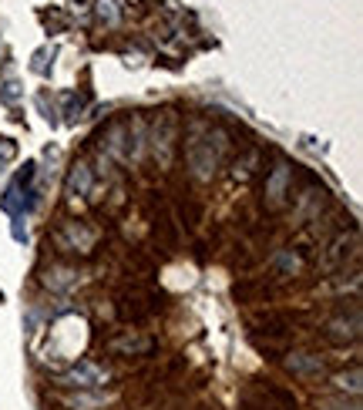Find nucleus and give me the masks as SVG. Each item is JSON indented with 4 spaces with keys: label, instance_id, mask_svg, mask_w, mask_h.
<instances>
[{
    "label": "nucleus",
    "instance_id": "nucleus-5",
    "mask_svg": "<svg viewBox=\"0 0 363 410\" xmlns=\"http://www.w3.org/2000/svg\"><path fill=\"white\" fill-rule=\"evenodd\" d=\"M357 336H360V309H353L350 319H347V313H340V316H333L326 323V340L336 343V347H347Z\"/></svg>",
    "mask_w": 363,
    "mask_h": 410
},
{
    "label": "nucleus",
    "instance_id": "nucleus-8",
    "mask_svg": "<svg viewBox=\"0 0 363 410\" xmlns=\"http://www.w3.org/2000/svg\"><path fill=\"white\" fill-rule=\"evenodd\" d=\"M286 370L289 373H296V377H319L326 366H323V360L313 357V353H289Z\"/></svg>",
    "mask_w": 363,
    "mask_h": 410
},
{
    "label": "nucleus",
    "instance_id": "nucleus-15",
    "mask_svg": "<svg viewBox=\"0 0 363 410\" xmlns=\"http://www.w3.org/2000/svg\"><path fill=\"white\" fill-rule=\"evenodd\" d=\"M300 256H293V252H283V256H279V269H283V273H300Z\"/></svg>",
    "mask_w": 363,
    "mask_h": 410
},
{
    "label": "nucleus",
    "instance_id": "nucleus-3",
    "mask_svg": "<svg viewBox=\"0 0 363 410\" xmlns=\"http://www.w3.org/2000/svg\"><path fill=\"white\" fill-rule=\"evenodd\" d=\"M158 306H162V300H158L151 289H128V293H121L118 296V313L125 319H132V323L151 316Z\"/></svg>",
    "mask_w": 363,
    "mask_h": 410
},
{
    "label": "nucleus",
    "instance_id": "nucleus-4",
    "mask_svg": "<svg viewBox=\"0 0 363 410\" xmlns=\"http://www.w3.org/2000/svg\"><path fill=\"white\" fill-rule=\"evenodd\" d=\"M111 373H108L105 366L91 364V360H81L77 366H71L68 373H60V383L64 387H81V390H91V387H105Z\"/></svg>",
    "mask_w": 363,
    "mask_h": 410
},
{
    "label": "nucleus",
    "instance_id": "nucleus-13",
    "mask_svg": "<svg viewBox=\"0 0 363 410\" xmlns=\"http://www.w3.org/2000/svg\"><path fill=\"white\" fill-rule=\"evenodd\" d=\"M360 366H353V370H350V373H340V377H336V387H340V390H343V394H360Z\"/></svg>",
    "mask_w": 363,
    "mask_h": 410
},
{
    "label": "nucleus",
    "instance_id": "nucleus-17",
    "mask_svg": "<svg viewBox=\"0 0 363 410\" xmlns=\"http://www.w3.org/2000/svg\"><path fill=\"white\" fill-rule=\"evenodd\" d=\"M17 98V81H7L4 84V101H14Z\"/></svg>",
    "mask_w": 363,
    "mask_h": 410
},
{
    "label": "nucleus",
    "instance_id": "nucleus-2",
    "mask_svg": "<svg viewBox=\"0 0 363 410\" xmlns=\"http://www.w3.org/2000/svg\"><path fill=\"white\" fill-rule=\"evenodd\" d=\"M175 135H179V118H175V111H162L158 122H155V135H151V148H155V158H158L162 168L172 165Z\"/></svg>",
    "mask_w": 363,
    "mask_h": 410
},
{
    "label": "nucleus",
    "instance_id": "nucleus-14",
    "mask_svg": "<svg viewBox=\"0 0 363 410\" xmlns=\"http://www.w3.org/2000/svg\"><path fill=\"white\" fill-rule=\"evenodd\" d=\"M317 410H360V404L347 400V397H330V400H319Z\"/></svg>",
    "mask_w": 363,
    "mask_h": 410
},
{
    "label": "nucleus",
    "instance_id": "nucleus-7",
    "mask_svg": "<svg viewBox=\"0 0 363 410\" xmlns=\"http://www.w3.org/2000/svg\"><path fill=\"white\" fill-rule=\"evenodd\" d=\"M151 347H155V343H151L148 336H135L132 330H128L125 336H115V340H108V350H111V353H125V357H135V353H148Z\"/></svg>",
    "mask_w": 363,
    "mask_h": 410
},
{
    "label": "nucleus",
    "instance_id": "nucleus-10",
    "mask_svg": "<svg viewBox=\"0 0 363 410\" xmlns=\"http://www.w3.org/2000/svg\"><path fill=\"white\" fill-rule=\"evenodd\" d=\"M94 14H98V20H101V24L115 27V24L121 20V7H118V0H94Z\"/></svg>",
    "mask_w": 363,
    "mask_h": 410
},
{
    "label": "nucleus",
    "instance_id": "nucleus-6",
    "mask_svg": "<svg viewBox=\"0 0 363 410\" xmlns=\"http://www.w3.org/2000/svg\"><path fill=\"white\" fill-rule=\"evenodd\" d=\"M289 196H293V168L276 165L272 168V175L266 179V202H269L272 209H279Z\"/></svg>",
    "mask_w": 363,
    "mask_h": 410
},
{
    "label": "nucleus",
    "instance_id": "nucleus-16",
    "mask_svg": "<svg viewBox=\"0 0 363 410\" xmlns=\"http://www.w3.org/2000/svg\"><path fill=\"white\" fill-rule=\"evenodd\" d=\"M14 141H11V138H4V141H0V165H4V162H11V158H14Z\"/></svg>",
    "mask_w": 363,
    "mask_h": 410
},
{
    "label": "nucleus",
    "instance_id": "nucleus-1",
    "mask_svg": "<svg viewBox=\"0 0 363 410\" xmlns=\"http://www.w3.org/2000/svg\"><path fill=\"white\" fill-rule=\"evenodd\" d=\"M219 141L212 145V138H192L189 141V148H185V158H189V168H192V175H196L198 182H209L212 175H215V165H219V152H222V135H215Z\"/></svg>",
    "mask_w": 363,
    "mask_h": 410
},
{
    "label": "nucleus",
    "instance_id": "nucleus-12",
    "mask_svg": "<svg viewBox=\"0 0 363 410\" xmlns=\"http://www.w3.org/2000/svg\"><path fill=\"white\" fill-rule=\"evenodd\" d=\"M108 397L101 394H75V397H64V404L68 407H75V410H91V407H101Z\"/></svg>",
    "mask_w": 363,
    "mask_h": 410
},
{
    "label": "nucleus",
    "instance_id": "nucleus-9",
    "mask_svg": "<svg viewBox=\"0 0 363 410\" xmlns=\"http://www.w3.org/2000/svg\"><path fill=\"white\" fill-rule=\"evenodd\" d=\"M353 243V239H347V232H340V236H336V239H333L330 243V249H326V256H323V269H326V273H333V269H340V266H343V262H347V245Z\"/></svg>",
    "mask_w": 363,
    "mask_h": 410
},
{
    "label": "nucleus",
    "instance_id": "nucleus-11",
    "mask_svg": "<svg viewBox=\"0 0 363 410\" xmlns=\"http://www.w3.org/2000/svg\"><path fill=\"white\" fill-rule=\"evenodd\" d=\"M68 188L71 192H77V196H84L91 188V168L84 165V162H77L75 168H71V179H68Z\"/></svg>",
    "mask_w": 363,
    "mask_h": 410
}]
</instances>
